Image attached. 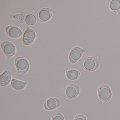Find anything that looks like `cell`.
Segmentation results:
<instances>
[{
    "label": "cell",
    "mask_w": 120,
    "mask_h": 120,
    "mask_svg": "<svg viewBox=\"0 0 120 120\" xmlns=\"http://www.w3.org/2000/svg\"><path fill=\"white\" fill-rule=\"evenodd\" d=\"M100 64V57L98 55L95 56L83 58L79 61V64L84 69L92 71L98 68Z\"/></svg>",
    "instance_id": "1"
},
{
    "label": "cell",
    "mask_w": 120,
    "mask_h": 120,
    "mask_svg": "<svg viewBox=\"0 0 120 120\" xmlns=\"http://www.w3.org/2000/svg\"><path fill=\"white\" fill-rule=\"evenodd\" d=\"M80 90L79 83L76 82L64 88L62 91V94L67 99H73L78 95Z\"/></svg>",
    "instance_id": "2"
},
{
    "label": "cell",
    "mask_w": 120,
    "mask_h": 120,
    "mask_svg": "<svg viewBox=\"0 0 120 120\" xmlns=\"http://www.w3.org/2000/svg\"><path fill=\"white\" fill-rule=\"evenodd\" d=\"M15 64L17 70L20 76L25 74L29 70V64L25 58L21 57L15 59Z\"/></svg>",
    "instance_id": "3"
},
{
    "label": "cell",
    "mask_w": 120,
    "mask_h": 120,
    "mask_svg": "<svg viewBox=\"0 0 120 120\" xmlns=\"http://www.w3.org/2000/svg\"><path fill=\"white\" fill-rule=\"evenodd\" d=\"M112 92L109 87L105 85H102L99 87L98 90V95L102 103L107 102L111 99Z\"/></svg>",
    "instance_id": "4"
},
{
    "label": "cell",
    "mask_w": 120,
    "mask_h": 120,
    "mask_svg": "<svg viewBox=\"0 0 120 120\" xmlns=\"http://www.w3.org/2000/svg\"><path fill=\"white\" fill-rule=\"evenodd\" d=\"M1 47L8 59H9L16 53V49L14 45L11 42L4 41L1 44Z\"/></svg>",
    "instance_id": "5"
},
{
    "label": "cell",
    "mask_w": 120,
    "mask_h": 120,
    "mask_svg": "<svg viewBox=\"0 0 120 120\" xmlns=\"http://www.w3.org/2000/svg\"><path fill=\"white\" fill-rule=\"evenodd\" d=\"M85 52L84 49L79 47H75L72 48L69 53V61L72 64L76 63Z\"/></svg>",
    "instance_id": "6"
},
{
    "label": "cell",
    "mask_w": 120,
    "mask_h": 120,
    "mask_svg": "<svg viewBox=\"0 0 120 120\" xmlns=\"http://www.w3.org/2000/svg\"><path fill=\"white\" fill-rule=\"evenodd\" d=\"M53 11L50 9L44 8L41 9L38 12L37 19L41 22H45L49 21L52 16Z\"/></svg>",
    "instance_id": "7"
},
{
    "label": "cell",
    "mask_w": 120,
    "mask_h": 120,
    "mask_svg": "<svg viewBox=\"0 0 120 120\" xmlns=\"http://www.w3.org/2000/svg\"><path fill=\"white\" fill-rule=\"evenodd\" d=\"M36 37V35L34 30L29 28H27L24 34L23 43L26 45H31L35 41Z\"/></svg>",
    "instance_id": "8"
},
{
    "label": "cell",
    "mask_w": 120,
    "mask_h": 120,
    "mask_svg": "<svg viewBox=\"0 0 120 120\" xmlns=\"http://www.w3.org/2000/svg\"><path fill=\"white\" fill-rule=\"evenodd\" d=\"M62 104L58 98H52L47 100L44 104V107L46 110H52L61 106Z\"/></svg>",
    "instance_id": "9"
},
{
    "label": "cell",
    "mask_w": 120,
    "mask_h": 120,
    "mask_svg": "<svg viewBox=\"0 0 120 120\" xmlns=\"http://www.w3.org/2000/svg\"><path fill=\"white\" fill-rule=\"evenodd\" d=\"M5 30L7 35L11 38H18L22 35V31L21 29L15 26H9L6 27Z\"/></svg>",
    "instance_id": "10"
},
{
    "label": "cell",
    "mask_w": 120,
    "mask_h": 120,
    "mask_svg": "<svg viewBox=\"0 0 120 120\" xmlns=\"http://www.w3.org/2000/svg\"><path fill=\"white\" fill-rule=\"evenodd\" d=\"M11 74L9 71H5L0 76V85L3 86H7L11 82Z\"/></svg>",
    "instance_id": "11"
},
{
    "label": "cell",
    "mask_w": 120,
    "mask_h": 120,
    "mask_svg": "<svg viewBox=\"0 0 120 120\" xmlns=\"http://www.w3.org/2000/svg\"><path fill=\"white\" fill-rule=\"evenodd\" d=\"M108 4L110 9L116 15L120 13V0H110L108 2Z\"/></svg>",
    "instance_id": "12"
},
{
    "label": "cell",
    "mask_w": 120,
    "mask_h": 120,
    "mask_svg": "<svg viewBox=\"0 0 120 120\" xmlns=\"http://www.w3.org/2000/svg\"><path fill=\"white\" fill-rule=\"evenodd\" d=\"M28 84L26 82L19 80L16 79H13L11 82L12 87L17 90H21L24 88Z\"/></svg>",
    "instance_id": "13"
},
{
    "label": "cell",
    "mask_w": 120,
    "mask_h": 120,
    "mask_svg": "<svg viewBox=\"0 0 120 120\" xmlns=\"http://www.w3.org/2000/svg\"><path fill=\"white\" fill-rule=\"evenodd\" d=\"M10 18L15 19L21 23H23L26 21V14L23 12L18 11L14 12L10 16Z\"/></svg>",
    "instance_id": "14"
},
{
    "label": "cell",
    "mask_w": 120,
    "mask_h": 120,
    "mask_svg": "<svg viewBox=\"0 0 120 120\" xmlns=\"http://www.w3.org/2000/svg\"><path fill=\"white\" fill-rule=\"evenodd\" d=\"M80 75L79 71L74 69H67L66 70V76L68 79L71 80H76Z\"/></svg>",
    "instance_id": "15"
},
{
    "label": "cell",
    "mask_w": 120,
    "mask_h": 120,
    "mask_svg": "<svg viewBox=\"0 0 120 120\" xmlns=\"http://www.w3.org/2000/svg\"><path fill=\"white\" fill-rule=\"evenodd\" d=\"M36 19L34 15L32 14L27 15L26 17V22L28 25L33 26L36 23Z\"/></svg>",
    "instance_id": "16"
},
{
    "label": "cell",
    "mask_w": 120,
    "mask_h": 120,
    "mask_svg": "<svg viewBox=\"0 0 120 120\" xmlns=\"http://www.w3.org/2000/svg\"><path fill=\"white\" fill-rule=\"evenodd\" d=\"M52 120H64V119L62 114L59 113H56L53 114Z\"/></svg>",
    "instance_id": "17"
},
{
    "label": "cell",
    "mask_w": 120,
    "mask_h": 120,
    "mask_svg": "<svg viewBox=\"0 0 120 120\" xmlns=\"http://www.w3.org/2000/svg\"><path fill=\"white\" fill-rule=\"evenodd\" d=\"M74 120H86V116L84 114L78 115Z\"/></svg>",
    "instance_id": "18"
}]
</instances>
